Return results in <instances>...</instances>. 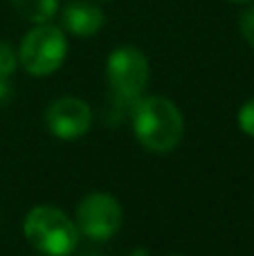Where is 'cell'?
<instances>
[{
	"mask_svg": "<svg viewBox=\"0 0 254 256\" xmlns=\"http://www.w3.org/2000/svg\"><path fill=\"white\" fill-rule=\"evenodd\" d=\"M133 132L151 153H169L184 135L182 112L164 97L140 99L133 108Z\"/></svg>",
	"mask_w": 254,
	"mask_h": 256,
	"instance_id": "cell-1",
	"label": "cell"
},
{
	"mask_svg": "<svg viewBox=\"0 0 254 256\" xmlns=\"http://www.w3.org/2000/svg\"><path fill=\"white\" fill-rule=\"evenodd\" d=\"M25 238L45 256H70L79 240L76 225L52 204H38L25 216Z\"/></svg>",
	"mask_w": 254,
	"mask_h": 256,
	"instance_id": "cell-2",
	"label": "cell"
},
{
	"mask_svg": "<svg viewBox=\"0 0 254 256\" xmlns=\"http://www.w3.org/2000/svg\"><path fill=\"white\" fill-rule=\"evenodd\" d=\"M148 58L135 45H120L106 58V81L112 94L124 106H135L148 84Z\"/></svg>",
	"mask_w": 254,
	"mask_h": 256,
	"instance_id": "cell-3",
	"label": "cell"
},
{
	"mask_svg": "<svg viewBox=\"0 0 254 256\" xmlns=\"http://www.w3.org/2000/svg\"><path fill=\"white\" fill-rule=\"evenodd\" d=\"M68 56V38L61 27L40 22L25 34L18 50V63L32 76H48L63 66Z\"/></svg>",
	"mask_w": 254,
	"mask_h": 256,
	"instance_id": "cell-4",
	"label": "cell"
},
{
	"mask_svg": "<svg viewBox=\"0 0 254 256\" xmlns=\"http://www.w3.org/2000/svg\"><path fill=\"white\" fill-rule=\"evenodd\" d=\"M124 212L110 194H90L76 207V230L90 240H108L120 232Z\"/></svg>",
	"mask_w": 254,
	"mask_h": 256,
	"instance_id": "cell-5",
	"label": "cell"
},
{
	"mask_svg": "<svg viewBox=\"0 0 254 256\" xmlns=\"http://www.w3.org/2000/svg\"><path fill=\"white\" fill-rule=\"evenodd\" d=\"M45 124L58 140H79L90 130L92 112L90 106L79 97H61L50 104L45 110Z\"/></svg>",
	"mask_w": 254,
	"mask_h": 256,
	"instance_id": "cell-6",
	"label": "cell"
},
{
	"mask_svg": "<svg viewBox=\"0 0 254 256\" xmlns=\"http://www.w3.org/2000/svg\"><path fill=\"white\" fill-rule=\"evenodd\" d=\"M106 22V14L102 7L88 0H74V2L66 4L61 12V25L66 32L79 38H90L94 36Z\"/></svg>",
	"mask_w": 254,
	"mask_h": 256,
	"instance_id": "cell-7",
	"label": "cell"
},
{
	"mask_svg": "<svg viewBox=\"0 0 254 256\" xmlns=\"http://www.w3.org/2000/svg\"><path fill=\"white\" fill-rule=\"evenodd\" d=\"M12 7L25 20L40 25L50 22L58 12V0H12Z\"/></svg>",
	"mask_w": 254,
	"mask_h": 256,
	"instance_id": "cell-8",
	"label": "cell"
},
{
	"mask_svg": "<svg viewBox=\"0 0 254 256\" xmlns=\"http://www.w3.org/2000/svg\"><path fill=\"white\" fill-rule=\"evenodd\" d=\"M16 68H18V52L7 40H0V81L9 79Z\"/></svg>",
	"mask_w": 254,
	"mask_h": 256,
	"instance_id": "cell-9",
	"label": "cell"
},
{
	"mask_svg": "<svg viewBox=\"0 0 254 256\" xmlns=\"http://www.w3.org/2000/svg\"><path fill=\"white\" fill-rule=\"evenodd\" d=\"M238 32H241V36L246 38V43L254 48V4L252 7H248L246 12L238 16Z\"/></svg>",
	"mask_w": 254,
	"mask_h": 256,
	"instance_id": "cell-10",
	"label": "cell"
},
{
	"mask_svg": "<svg viewBox=\"0 0 254 256\" xmlns=\"http://www.w3.org/2000/svg\"><path fill=\"white\" fill-rule=\"evenodd\" d=\"M238 126L246 135L254 137V97L243 104L241 110H238Z\"/></svg>",
	"mask_w": 254,
	"mask_h": 256,
	"instance_id": "cell-11",
	"label": "cell"
},
{
	"mask_svg": "<svg viewBox=\"0 0 254 256\" xmlns=\"http://www.w3.org/2000/svg\"><path fill=\"white\" fill-rule=\"evenodd\" d=\"M128 256H148V252H146V250L140 248V250H133V252H130Z\"/></svg>",
	"mask_w": 254,
	"mask_h": 256,
	"instance_id": "cell-12",
	"label": "cell"
},
{
	"mask_svg": "<svg viewBox=\"0 0 254 256\" xmlns=\"http://www.w3.org/2000/svg\"><path fill=\"white\" fill-rule=\"evenodd\" d=\"M228 2H234V4H250L254 0H228Z\"/></svg>",
	"mask_w": 254,
	"mask_h": 256,
	"instance_id": "cell-13",
	"label": "cell"
},
{
	"mask_svg": "<svg viewBox=\"0 0 254 256\" xmlns=\"http://www.w3.org/2000/svg\"><path fill=\"white\" fill-rule=\"evenodd\" d=\"M171 256H180V254H171Z\"/></svg>",
	"mask_w": 254,
	"mask_h": 256,
	"instance_id": "cell-14",
	"label": "cell"
},
{
	"mask_svg": "<svg viewBox=\"0 0 254 256\" xmlns=\"http://www.w3.org/2000/svg\"><path fill=\"white\" fill-rule=\"evenodd\" d=\"M43 256H45V254H43Z\"/></svg>",
	"mask_w": 254,
	"mask_h": 256,
	"instance_id": "cell-15",
	"label": "cell"
}]
</instances>
